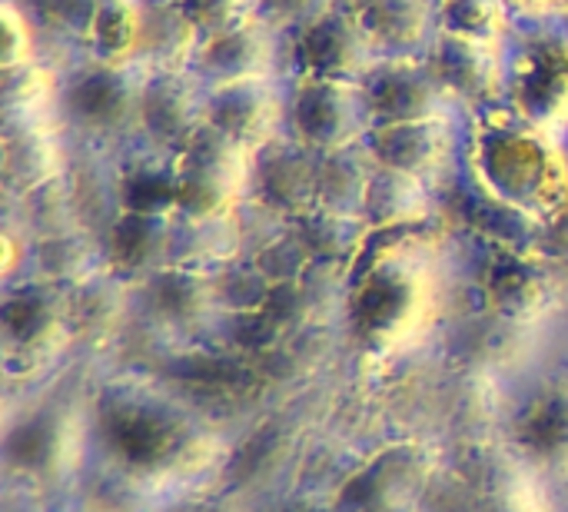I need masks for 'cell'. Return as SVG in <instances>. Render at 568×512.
I'll return each mask as SVG.
<instances>
[{"mask_svg": "<svg viewBox=\"0 0 568 512\" xmlns=\"http://www.w3.org/2000/svg\"><path fill=\"white\" fill-rule=\"evenodd\" d=\"M339 3H343V7H349V10H366L373 0H339Z\"/></svg>", "mask_w": 568, "mask_h": 512, "instance_id": "23", "label": "cell"}, {"mask_svg": "<svg viewBox=\"0 0 568 512\" xmlns=\"http://www.w3.org/2000/svg\"><path fill=\"white\" fill-rule=\"evenodd\" d=\"M423 60L463 117L503 100L506 47L436 30Z\"/></svg>", "mask_w": 568, "mask_h": 512, "instance_id": "10", "label": "cell"}, {"mask_svg": "<svg viewBox=\"0 0 568 512\" xmlns=\"http://www.w3.org/2000/svg\"><path fill=\"white\" fill-rule=\"evenodd\" d=\"M376 63H379V50L363 23V13L343 3L329 7L326 13L290 33L286 77L363 83Z\"/></svg>", "mask_w": 568, "mask_h": 512, "instance_id": "7", "label": "cell"}, {"mask_svg": "<svg viewBox=\"0 0 568 512\" xmlns=\"http://www.w3.org/2000/svg\"><path fill=\"white\" fill-rule=\"evenodd\" d=\"M50 512H136V510H130V506H123V503H116V500H110V496H100V493L80 490V493H73V496H67V500L53 503Z\"/></svg>", "mask_w": 568, "mask_h": 512, "instance_id": "22", "label": "cell"}, {"mask_svg": "<svg viewBox=\"0 0 568 512\" xmlns=\"http://www.w3.org/2000/svg\"><path fill=\"white\" fill-rule=\"evenodd\" d=\"M286 110H290L286 73L206 87V127L220 130L223 137L256 153L286 137Z\"/></svg>", "mask_w": 568, "mask_h": 512, "instance_id": "9", "label": "cell"}, {"mask_svg": "<svg viewBox=\"0 0 568 512\" xmlns=\"http://www.w3.org/2000/svg\"><path fill=\"white\" fill-rule=\"evenodd\" d=\"M256 150L223 137L213 127H200L176 150L180 213L183 220H233L253 197Z\"/></svg>", "mask_w": 568, "mask_h": 512, "instance_id": "4", "label": "cell"}, {"mask_svg": "<svg viewBox=\"0 0 568 512\" xmlns=\"http://www.w3.org/2000/svg\"><path fill=\"white\" fill-rule=\"evenodd\" d=\"M369 180H373V163L363 153V147L320 157L316 207L363 220V203H366V193H369Z\"/></svg>", "mask_w": 568, "mask_h": 512, "instance_id": "16", "label": "cell"}, {"mask_svg": "<svg viewBox=\"0 0 568 512\" xmlns=\"http://www.w3.org/2000/svg\"><path fill=\"white\" fill-rule=\"evenodd\" d=\"M459 193L542 237L568 223V137L536 127L503 103L463 123Z\"/></svg>", "mask_w": 568, "mask_h": 512, "instance_id": "1", "label": "cell"}, {"mask_svg": "<svg viewBox=\"0 0 568 512\" xmlns=\"http://www.w3.org/2000/svg\"><path fill=\"white\" fill-rule=\"evenodd\" d=\"M339 0H260V13L276 23L280 30L293 33L296 27L316 20L320 13H326L329 7H336Z\"/></svg>", "mask_w": 568, "mask_h": 512, "instance_id": "20", "label": "cell"}, {"mask_svg": "<svg viewBox=\"0 0 568 512\" xmlns=\"http://www.w3.org/2000/svg\"><path fill=\"white\" fill-rule=\"evenodd\" d=\"M466 117H429L406 123H376L363 137V153L376 170L423 177L443 187L459 183Z\"/></svg>", "mask_w": 568, "mask_h": 512, "instance_id": "6", "label": "cell"}, {"mask_svg": "<svg viewBox=\"0 0 568 512\" xmlns=\"http://www.w3.org/2000/svg\"><path fill=\"white\" fill-rule=\"evenodd\" d=\"M363 97L369 110V127L429 117H463L446 97V90L436 83L423 57H379V63L363 80Z\"/></svg>", "mask_w": 568, "mask_h": 512, "instance_id": "11", "label": "cell"}, {"mask_svg": "<svg viewBox=\"0 0 568 512\" xmlns=\"http://www.w3.org/2000/svg\"><path fill=\"white\" fill-rule=\"evenodd\" d=\"M0 13H3V60H0L3 70L47 60L43 33L33 23V17L27 13V7L20 0H3Z\"/></svg>", "mask_w": 568, "mask_h": 512, "instance_id": "18", "label": "cell"}, {"mask_svg": "<svg viewBox=\"0 0 568 512\" xmlns=\"http://www.w3.org/2000/svg\"><path fill=\"white\" fill-rule=\"evenodd\" d=\"M369 130V110L363 83L349 80H316L290 77V110L286 137L316 157L353 150Z\"/></svg>", "mask_w": 568, "mask_h": 512, "instance_id": "5", "label": "cell"}, {"mask_svg": "<svg viewBox=\"0 0 568 512\" xmlns=\"http://www.w3.org/2000/svg\"><path fill=\"white\" fill-rule=\"evenodd\" d=\"M200 37L260 13V0H176Z\"/></svg>", "mask_w": 568, "mask_h": 512, "instance_id": "19", "label": "cell"}, {"mask_svg": "<svg viewBox=\"0 0 568 512\" xmlns=\"http://www.w3.org/2000/svg\"><path fill=\"white\" fill-rule=\"evenodd\" d=\"M143 0H100L77 57L90 60H143Z\"/></svg>", "mask_w": 568, "mask_h": 512, "instance_id": "15", "label": "cell"}, {"mask_svg": "<svg viewBox=\"0 0 568 512\" xmlns=\"http://www.w3.org/2000/svg\"><path fill=\"white\" fill-rule=\"evenodd\" d=\"M519 23H542V20H568V0H506Z\"/></svg>", "mask_w": 568, "mask_h": 512, "instance_id": "21", "label": "cell"}, {"mask_svg": "<svg viewBox=\"0 0 568 512\" xmlns=\"http://www.w3.org/2000/svg\"><path fill=\"white\" fill-rule=\"evenodd\" d=\"M193 77L203 87L236 83L250 77H273L290 70V33L270 23L263 13H253L233 27L200 37L190 53Z\"/></svg>", "mask_w": 568, "mask_h": 512, "instance_id": "8", "label": "cell"}, {"mask_svg": "<svg viewBox=\"0 0 568 512\" xmlns=\"http://www.w3.org/2000/svg\"><path fill=\"white\" fill-rule=\"evenodd\" d=\"M60 67L57 113L77 150L116 153L136 140L143 90L153 63L70 57Z\"/></svg>", "mask_w": 568, "mask_h": 512, "instance_id": "2", "label": "cell"}, {"mask_svg": "<svg viewBox=\"0 0 568 512\" xmlns=\"http://www.w3.org/2000/svg\"><path fill=\"white\" fill-rule=\"evenodd\" d=\"M503 107L568 137V20L519 23L506 43Z\"/></svg>", "mask_w": 568, "mask_h": 512, "instance_id": "3", "label": "cell"}, {"mask_svg": "<svg viewBox=\"0 0 568 512\" xmlns=\"http://www.w3.org/2000/svg\"><path fill=\"white\" fill-rule=\"evenodd\" d=\"M316 187H320V157L300 147L296 140L283 137L256 153L250 207L273 220L293 223L316 207Z\"/></svg>", "mask_w": 568, "mask_h": 512, "instance_id": "13", "label": "cell"}, {"mask_svg": "<svg viewBox=\"0 0 568 512\" xmlns=\"http://www.w3.org/2000/svg\"><path fill=\"white\" fill-rule=\"evenodd\" d=\"M439 30L506 47L519 30V17L506 0H439Z\"/></svg>", "mask_w": 568, "mask_h": 512, "instance_id": "17", "label": "cell"}, {"mask_svg": "<svg viewBox=\"0 0 568 512\" xmlns=\"http://www.w3.org/2000/svg\"><path fill=\"white\" fill-rule=\"evenodd\" d=\"M206 123V87L193 77L190 67H153L136 140L176 153L200 127Z\"/></svg>", "mask_w": 568, "mask_h": 512, "instance_id": "12", "label": "cell"}, {"mask_svg": "<svg viewBox=\"0 0 568 512\" xmlns=\"http://www.w3.org/2000/svg\"><path fill=\"white\" fill-rule=\"evenodd\" d=\"M359 13L379 57H426L439 30V0H373Z\"/></svg>", "mask_w": 568, "mask_h": 512, "instance_id": "14", "label": "cell"}]
</instances>
